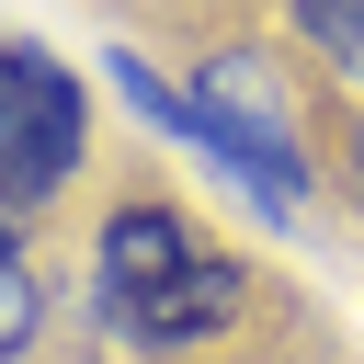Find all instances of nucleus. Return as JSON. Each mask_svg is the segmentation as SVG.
<instances>
[{"label": "nucleus", "mask_w": 364, "mask_h": 364, "mask_svg": "<svg viewBox=\"0 0 364 364\" xmlns=\"http://www.w3.org/2000/svg\"><path fill=\"white\" fill-rule=\"evenodd\" d=\"M91 284H102V307H114L148 353H182V341H205V330L239 318V262H228L216 239H193L171 205H125V216L102 228Z\"/></svg>", "instance_id": "obj_1"}, {"label": "nucleus", "mask_w": 364, "mask_h": 364, "mask_svg": "<svg viewBox=\"0 0 364 364\" xmlns=\"http://www.w3.org/2000/svg\"><path fill=\"white\" fill-rule=\"evenodd\" d=\"M0 80H11V91H0V182H11V205H34V193H57V171L80 159V80H68L46 46H11Z\"/></svg>", "instance_id": "obj_2"}, {"label": "nucleus", "mask_w": 364, "mask_h": 364, "mask_svg": "<svg viewBox=\"0 0 364 364\" xmlns=\"http://www.w3.org/2000/svg\"><path fill=\"white\" fill-rule=\"evenodd\" d=\"M296 11V34L341 68V80H364V0H284Z\"/></svg>", "instance_id": "obj_3"}, {"label": "nucleus", "mask_w": 364, "mask_h": 364, "mask_svg": "<svg viewBox=\"0 0 364 364\" xmlns=\"http://www.w3.org/2000/svg\"><path fill=\"white\" fill-rule=\"evenodd\" d=\"M353 182H364V125H353Z\"/></svg>", "instance_id": "obj_4"}]
</instances>
